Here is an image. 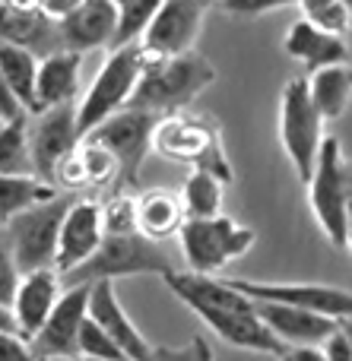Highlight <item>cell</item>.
Wrapping results in <instances>:
<instances>
[{"label":"cell","mask_w":352,"mask_h":361,"mask_svg":"<svg viewBox=\"0 0 352 361\" xmlns=\"http://www.w3.org/2000/svg\"><path fill=\"white\" fill-rule=\"evenodd\" d=\"M143 67H146V54L140 48V42L111 48V54L105 57V63L95 73L92 86L86 89V95L76 105V133H80V140L92 127H99L105 118L124 111L140 76H143Z\"/></svg>","instance_id":"4"},{"label":"cell","mask_w":352,"mask_h":361,"mask_svg":"<svg viewBox=\"0 0 352 361\" xmlns=\"http://www.w3.org/2000/svg\"><path fill=\"white\" fill-rule=\"evenodd\" d=\"M213 80H216V70L210 67V61H203L197 51L175 54V57H146L143 76H140L127 108L152 111V114H159V118L178 114Z\"/></svg>","instance_id":"2"},{"label":"cell","mask_w":352,"mask_h":361,"mask_svg":"<svg viewBox=\"0 0 352 361\" xmlns=\"http://www.w3.org/2000/svg\"><path fill=\"white\" fill-rule=\"evenodd\" d=\"M346 169L343 146L336 137H324L315 171L308 178V203L334 247H346Z\"/></svg>","instance_id":"9"},{"label":"cell","mask_w":352,"mask_h":361,"mask_svg":"<svg viewBox=\"0 0 352 361\" xmlns=\"http://www.w3.org/2000/svg\"><path fill=\"white\" fill-rule=\"evenodd\" d=\"M226 286H232L248 301H273V305H289L311 311L327 320H349L352 317V292L349 288L321 286V282H257L226 276Z\"/></svg>","instance_id":"11"},{"label":"cell","mask_w":352,"mask_h":361,"mask_svg":"<svg viewBox=\"0 0 352 361\" xmlns=\"http://www.w3.org/2000/svg\"><path fill=\"white\" fill-rule=\"evenodd\" d=\"M152 146L159 152H165V156L178 159V162H188L200 171H210L222 184H232V169H229L219 130L210 121L188 118V114H169V118H162L156 124Z\"/></svg>","instance_id":"8"},{"label":"cell","mask_w":352,"mask_h":361,"mask_svg":"<svg viewBox=\"0 0 352 361\" xmlns=\"http://www.w3.org/2000/svg\"><path fill=\"white\" fill-rule=\"evenodd\" d=\"M346 247L352 250V165L346 169Z\"/></svg>","instance_id":"42"},{"label":"cell","mask_w":352,"mask_h":361,"mask_svg":"<svg viewBox=\"0 0 352 361\" xmlns=\"http://www.w3.org/2000/svg\"><path fill=\"white\" fill-rule=\"evenodd\" d=\"M76 361H95V358H76Z\"/></svg>","instance_id":"46"},{"label":"cell","mask_w":352,"mask_h":361,"mask_svg":"<svg viewBox=\"0 0 352 361\" xmlns=\"http://www.w3.org/2000/svg\"><path fill=\"white\" fill-rule=\"evenodd\" d=\"M0 44L25 48L38 61L67 51L61 42L57 19H51L42 6H10L4 0H0Z\"/></svg>","instance_id":"17"},{"label":"cell","mask_w":352,"mask_h":361,"mask_svg":"<svg viewBox=\"0 0 352 361\" xmlns=\"http://www.w3.org/2000/svg\"><path fill=\"white\" fill-rule=\"evenodd\" d=\"M254 311H257L260 324L273 333V339L283 343L286 349H292V345H321L340 326L336 320L317 317V314L302 311V307L273 305V301H254Z\"/></svg>","instance_id":"20"},{"label":"cell","mask_w":352,"mask_h":361,"mask_svg":"<svg viewBox=\"0 0 352 361\" xmlns=\"http://www.w3.org/2000/svg\"><path fill=\"white\" fill-rule=\"evenodd\" d=\"M0 330H4V333H19L16 330V320H13V311L6 305H0Z\"/></svg>","instance_id":"43"},{"label":"cell","mask_w":352,"mask_h":361,"mask_svg":"<svg viewBox=\"0 0 352 361\" xmlns=\"http://www.w3.org/2000/svg\"><path fill=\"white\" fill-rule=\"evenodd\" d=\"M105 238L102 228V203L95 200H76L63 212L61 231H57V250H54V273L67 276L80 263H86L95 254V247Z\"/></svg>","instance_id":"15"},{"label":"cell","mask_w":352,"mask_h":361,"mask_svg":"<svg viewBox=\"0 0 352 361\" xmlns=\"http://www.w3.org/2000/svg\"><path fill=\"white\" fill-rule=\"evenodd\" d=\"M25 133H29V152H32V171L38 180L54 187V175L61 162L80 146L76 133V102L70 105L42 108L38 114L25 118Z\"/></svg>","instance_id":"12"},{"label":"cell","mask_w":352,"mask_h":361,"mask_svg":"<svg viewBox=\"0 0 352 361\" xmlns=\"http://www.w3.org/2000/svg\"><path fill=\"white\" fill-rule=\"evenodd\" d=\"M279 361H327V358H324L321 345H292Z\"/></svg>","instance_id":"40"},{"label":"cell","mask_w":352,"mask_h":361,"mask_svg":"<svg viewBox=\"0 0 352 361\" xmlns=\"http://www.w3.org/2000/svg\"><path fill=\"white\" fill-rule=\"evenodd\" d=\"M222 180L213 178L210 171L190 169V175L184 178V187L178 193L181 200L184 219H213L222 216Z\"/></svg>","instance_id":"27"},{"label":"cell","mask_w":352,"mask_h":361,"mask_svg":"<svg viewBox=\"0 0 352 361\" xmlns=\"http://www.w3.org/2000/svg\"><path fill=\"white\" fill-rule=\"evenodd\" d=\"M308 82V95L311 105L317 108L324 121H336L346 114L349 102H352V67L349 63H330L311 73Z\"/></svg>","instance_id":"24"},{"label":"cell","mask_w":352,"mask_h":361,"mask_svg":"<svg viewBox=\"0 0 352 361\" xmlns=\"http://www.w3.org/2000/svg\"><path fill=\"white\" fill-rule=\"evenodd\" d=\"M76 349H80V358H95V361H127L121 355V349L111 343V336H108L105 330H102L99 324H95L92 317L86 314V320H83L80 326V339H76Z\"/></svg>","instance_id":"31"},{"label":"cell","mask_w":352,"mask_h":361,"mask_svg":"<svg viewBox=\"0 0 352 361\" xmlns=\"http://www.w3.org/2000/svg\"><path fill=\"white\" fill-rule=\"evenodd\" d=\"M16 286H19V269H16V263H13V254H10V244H6L4 228H0V305L10 307Z\"/></svg>","instance_id":"35"},{"label":"cell","mask_w":352,"mask_h":361,"mask_svg":"<svg viewBox=\"0 0 352 361\" xmlns=\"http://www.w3.org/2000/svg\"><path fill=\"white\" fill-rule=\"evenodd\" d=\"M175 273L171 257L156 241L143 238L140 231L127 235H105L95 254L67 276H61L63 288L92 286V282H118L124 276H169Z\"/></svg>","instance_id":"3"},{"label":"cell","mask_w":352,"mask_h":361,"mask_svg":"<svg viewBox=\"0 0 352 361\" xmlns=\"http://www.w3.org/2000/svg\"><path fill=\"white\" fill-rule=\"evenodd\" d=\"M80 63L83 57L73 54V51H57V54L38 61V76H35L38 111L76 102V92H80Z\"/></svg>","instance_id":"22"},{"label":"cell","mask_w":352,"mask_h":361,"mask_svg":"<svg viewBox=\"0 0 352 361\" xmlns=\"http://www.w3.org/2000/svg\"><path fill=\"white\" fill-rule=\"evenodd\" d=\"M57 193H61L57 187L32 175H0V225L10 222L19 212L32 209V206L44 203V200L57 197Z\"/></svg>","instance_id":"26"},{"label":"cell","mask_w":352,"mask_h":361,"mask_svg":"<svg viewBox=\"0 0 352 361\" xmlns=\"http://www.w3.org/2000/svg\"><path fill=\"white\" fill-rule=\"evenodd\" d=\"M133 216H137V231L156 244L178 235L184 225V209L175 190H146L143 197L133 200Z\"/></svg>","instance_id":"23"},{"label":"cell","mask_w":352,"mask_h":361,"mask_svg":"<svg viewBox=\"0 0 352 361\" xmlns=\"http://www.w3.org/2000/svg\"><path fill=\"white\" fill-rule=\"evenodd\" d=\"M216 4L222 6L226 13H232V16H264V13H273V10H286V6H292L296 0H216Z\"/></svg>","instance_id":"36"},{"label":"cell","mask_w":352,"mask_h":361,"mask_svg":"<svg viewBox=\"0 0 352 361\" xmlns=\"http://www.w3.org/2000/svg\"><path fill=\"white\" fill-rule=\"evenodd\" d=\"M286 54L292 61H298L302 67H308L311 73L330 63H346L349 61V48L343 42V35H330V32L317 29V25L305 23H292V29L286 32Z\"/></svg>","instance_id":"21"},{"label":"cell","mask_w":352,"mask_h":361,"mask_svg":"<svg viewBox=\"0 0 352 361\" xmlns=\"http://www.w3.org/2000/svg\"><path fill=\"white\" fill-rule=\"evenodd\" d=\"M150 361H216V355H213L207 339L194 336L184 345H152Z\"/></svg>","instance_id":"34"},{"label":"cell","mask_w":352,"mask_h":361,"mask_svg":"<svg viewBox=\"0 0 352 361\" xmlns=\"http://www.w3.org/2000/svg\"><path fill=\"white\" fill-rule=\"evenodd\" d=\"M159 114L152 111H137V108H124V111L105 118L99 127L83 137V143H92L105 149L118 165V184L131 187L140 180V169H143L146 156L152 149V133H156Z\"/></svg>","instance_id":"7"},{"label":"cell","mask_w":352,"mask_h":361,"mask_svg":"<svg viewBox=\"0 0 352 361\" xmlns=\"http://www.w3.org/2000/svg\"><path fill=\"white\" fill-rule=\"evenodd\" d=\"M61 42L73 54H89L95 48H111L118 32V4L114 0H83L80 6L57 19Z\"/></svg>","instance_id":"16"},{"label":"cell","mask_w":352,"mask_h":361,"mask_svg":"<svg viewBox=\"0 0 352 361\" xmlns=\"http://www.w3.org/2000/svg\"><path fill=\"white\" fill-rule=\"evenodd\" d=\"M76 156H80L86 184H108V180H114V184H118V165H114V159L108 156L105 149H99V146L83 143V140H80Z\"/></svg>","instance_id":"32"},{"label":"cell","mask_w":352,"mask_h":361,"mask_svg":"<svg viewBox=\"0 0 352 361\" xmlns=\"http://www.w3.org/2000/svg\"><path fill=\"white\" fill-rule=\"evenodd\" d=\"M29 118V114H25ZM25 118L6 121L0 127V175H32V152H29V133H25Z\"/></svg>","instance_id":"28"},{"label":"cell","mask_w":352,"mask_h":361,"mask_svg":"<svg viewBox=\"0 0 352 361\" xmlns=\"http://www.w3.org/2000/svg\"><path fill=\"white\" fill-rule=\"evenodd\" d=\"M162 6V0H121L118 4V32H114V44H131L140 42L146 23L156 16V10Z\"/></svg>","instance_id":"29"},{"label":"cell","mask_w":352,"mask_h":361,"mask_svg":"<svg viewBox=\"0 0 352 361\" xmlns=\"http://www.w3.org/2000/svg\"><path fill=\"white\" fill-rule=\"evenodd\" d=\"M73 197L70 193H57V197L44 200V203L32 206V209L13 216L4 222L6 244H10L13 263H16L19 276L35 273V269H54V250H57V231H61L63 212L70 209Z\"/></svg>","instance_id":"5"},{"label":"cell","mask_w":352,"mask_h":361,"mask_svg":"<svg viewBox=\"0 0 352 361\" xmlns=\"http://www.w3.org/2000/svg\"><path fill=\"white\" fill-rule=\"evenodd\" d=\"M203 13L207 4L203 0H162L156 16L146 23L143 35H140V48L146 57H175L194 51V42L200 35Z\"/></svg>","instance_id":"13"},{"label":"cell","mask_w":352,"mask_h":361,"mask_svg":"<svg viewBox=\"0 0 352 361\" xmlns=\"http://www.w3.org/2000/svg\"><path fill=\"white\" fill-rule=\"evenodd\" d=\"M302 6V19L317 29L330 32V35H343L352 25L349 10L343 0H296Z\"/></svg>","instance_id":"30"},{"label":"cell","mask_w":352,"mask_h":361,"mask_svg":"<svg viewBox=\"0 0 352 361\" xmlns=\"http://www.w3.org/2000/svg\"><path fill=\"white\" fill-rule=\"evenodd\" d=\"M0 73H4L6 86H10L13 99L19 102L25 114L38 111L35 102V76H38V57L29 54L25 48L16 44H0Z\"/></svg>","instance_id":"25"},{"label":"cell","mask_w":352,"mask_h":361,"mask_svg":"<svg viewBox=\"0 0 352 361\" xmlns=\"http://www.w3.org/2000/svg\"><path fill=\"white\" fill-rule=\"evenodd\" d=\"M203 4H213V0H203Z\"/></svg>","instance_id":"48"},{"label":"cell","mask_w":352,"mask_h":361,"mask_svg":"<svg viewBox=\"0 0 352 361\" xmlns=\"http://www.w3.org/2000/svg\"><path fill=\"white\" fill-rule=\"evenodd\" d=\"M63 295L61 276L54 269H35V273H23L19 276V286L13 292L10 311L16 320V330L23 339H32L42 324L48 320V314L54 311L57 298Z\"/></svg>","instance_id":"19"},{"label":"cell","mask_w":352,"mask_h":361,"mask_svg":"<svg viewBox=\"0 0 352 361\" xmlns=\"http://www.w3.org/2000/svg\"><path fill=\"white\" fill-rule=\"evenodd\" d=\"M321 352H324V358L327 361H352V345H349V339L343 336L340 326H336V330L321 343Z\"/></svg>","instance_id":"38"},{"label":"cell","mask_w":352,"mask_h":361,"mask_svg":"<svg viewBox=\"0 0 352 361\" xmlns=\"http://www.w3.org/2000/svg\"><path fill=\"white\" fill-rule=\"evenodd\" d=\"M114 4H121V0H114Z\"/></svg>","instance_id":"49"},{"label":"cell","mask_w":352,"mask_h":361,"mask_svg":"<svg viewBox=\"0 0 352 361\" xmlns=\"http://www.w3.org/2000/svg\"><path fill=\"white\" fill-rule=\"evenodd\" d=\"M279 140H283V149L292 159V165H296L298 178L308 184L315 162H317V152H321V143H324V118L311 105L308 82L302 76L289 80L283 89V102H279Z\"/></svg>","instance_id":"10"},{"label":"cell","mask_w":352,"mask_h":361,"mask_svg":"<svg viewBox=\"0 0 352 361\" xmlns=\"http://www.w3.org/2000/svg\"><path fill=\"white\" fill-rule=\"evenodd\" d=\"M0 361H42V358L32 352L29 339H23L19 333L0 330Z\"/></svg>","instance_id":"37"},{"label":"cell","mask_w":352,"mask_h":361,"mask_svg":"<svg viewBox=\"0 0 352 361\" xmlns=\"http://www.w3.org/2000/svg\"><path fill=\"white\" fill-rule=\"evenodd\" d=\"M4 124H6V121H4V118H0V127H4Z\"/></svg>","instance_id":"47"},{"label":"cell","mask_w":352,"mask_h":361,"mask_svg":"<svg viewBox=\"0 0 352 361\" xmlns=\"http://www.w3.org/2000/svg\"><path fill=\"white\" fill-rule=\"evenodd\" d=\"M0 118H4V121H19V118H25V111L19 108V102L13 99L10 86H6L4 73H0Z\"/></svg>","instance_id":"39"},{"label":"cell","mask_w":352,"mask_h":361,"mask_svg":"<svg viewBox=\"0 0 352 361\" xmlns=\"http://www.w3.org/2000/svg\"><path fill=\"white\" fill-rule=\"evenodd\" d=\"M102 228L105 235H127L137 231V216H133V200L127 193H118L114 200H108L102 206Z\"/></svg>","instance_id":"33"},{"label":"cell","mask_w":352,"mask_h":361,"mask_svg":"<svg viewBox=\"0 0 352 361\" xmlns=\"http://www.w3.org/2000/svg\"><path fill=\"white\" fill-rule=\"evenodd\" d=\"M89 317L111 336V343L121 349V355L127 361H150L152 345L146 343V336L137 330L131 317H127L124 305L118 301L114 282H92L89 286Z\"/></svg>","instance_id":"18"},{"label":"cell","mask_w":352,"mask_h":361,"mask_svg":"<svg viewBox=\"0 0 352 361\" xmlns=\"http://www.w3.org/2000/svg\"><path fill=\"white\" fill-rule=\"evenodd\" d=\"M340 330H343V336H346L349 345H352V317L349 320H340Z\"/></svg>","instance_id":"44"},{"label":"cell","mask_w":352,"mask_h":361,"mask_svg":"<svg viewBox=\"0 0 352 361\" xmlns=\"http://www.w3.org/2000/svg\"><path fill=\"white\" fill-rule=\"evenodd\" d=\"M165 286L178 295L181 305H188L222 343L238 345L248 352H264V355L283 358L286 345L273 339V333L260 324L254 301H248L245 295H238L232 286H226V279L216 276H197L188 269H175V273L162 276Z\"/></svg>","instance_id":"1"},{"label":"cell","mask_w":352,"mask_h":361,"mask_svg":"<svg viewBox=\"0 0 352 361\" xmlns=\"http://www.w3.org/2000/svg\"><path fill=\"white\" fill-rule=\"evenodd\" d=\"M343 4H346V10H349V19H352V0H343Z\"/></svg>","instance_id":"45"},{"label":"cell","mask_w":352,"mask_h":361,"mask_svg":"<svg viewBox=\"0 0 352 361\" xmlns=\"http://www.w3.org/2000/svg\"><path fill=\"white\" fill-rule=\"evenodd\" d=\"M83 0H42V10L48 13L51 19H61V16H67L73 6H80Z\"/></svg>","instance_id":"41"},{"label":"cell","mask_w":352,"mask_h":361,"mask_svg":"<svg viewBox=\"0 0 352 361\" xmlns=\"http://www.w3.org/2000/svg\"><path fill=\"white\" fill-rule=\"evenodd\" d=\"M86 311H89V286L63 288V295L57 298L54 311L48 314L42 330L29 339L32 352L42 361H51V358L76 361L80 358L76 339H80V326L86 320Z\"/></svg>","instance_id":"14"},{"label":"cell","mask_w":352,"mask_h":361,"mask_svg":"<svg viewBox=\"0 0 352 361\" xmlns=\"http://www.w3.org/2000/svg\"><path fill=\"white\" fill-rule=\"evenodd\" d=\"M181 238V250L188 260V273L197 276H213L226 269L232 260L245 257L254 244V228L235 222L229 216H213V219H184L178 228Z\"/></svg>","instance_id":"6"}]
</instances>
